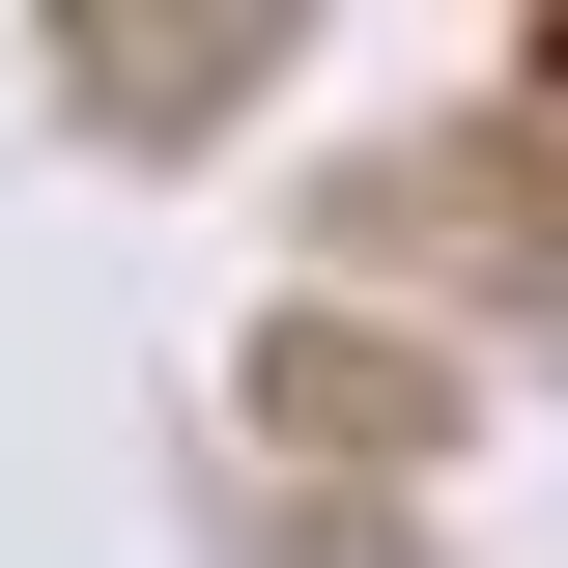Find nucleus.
Returning <instances> with one entry per match:
<instances>
[{
  "label": "nucleus",
  "mask_w": 568,
  "mask_h": 568,
  "mask_svg": "<svg viewBox=\"0 0 568 568\" xmlns=\"http://www.w3.org/2000/svg\"><path fill=\"white\" fill-rule=\"evenodd\" d=\"M284 58V0H85L58 29V85H85V142H227V85Z\"/></svg>",
  "instance_id": "obj_1"
},
{
  "label": "nucleus",
  "mask_w": 568,
  "mask_h": 568,
  "mask_svg": "<svg viewBox=\"0 0 568 568\" xmlns=\"http://www.w3.org/2000/svg\"><path fill=\"white\" fill-rule=\"evenodd\" d=\"M256 398H284V426H369V455H426V369H398V342H284Z\"/></svg>",
  "instance_id": "obj_2"
}]
</instances>
